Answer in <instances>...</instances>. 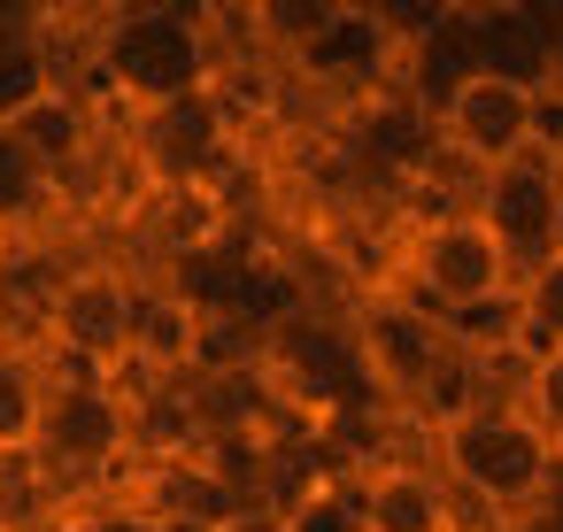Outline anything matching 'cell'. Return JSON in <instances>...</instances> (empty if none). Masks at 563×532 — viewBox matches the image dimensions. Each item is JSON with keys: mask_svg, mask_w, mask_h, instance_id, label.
Masks as SVG:
<instances>
[{"mask_svg": "<svg viewBox=\"0 0 563 532\" xmlns=\"http://www.w3.org/2000/svg\"><path fill=\"white\" fill-rule=\"evenodd\" d=\"M93 78L124 117H147L217 78V24L186 0H132L109 9L93 32Z\"/></svg>", "mask_w": 563, "mask_h": 532, "instance_id": "1", "label": "cell"}, {"mask_svg": "<svg viewBox=\"0 0 563 532\" xmlns=\"http://www.w3.org/2000/svg\"><path fill=\"white\" fill-rule=\"evenodd\" d=\"M432 455H440V478L455 501L486 509L494 524L517 517L525 501H540L555 478H563V447L517 409V401H478L463 417H448L432 432Z\"/></svg>", "mask_w": 563, "mask_h": 532, "instance_id": "2", "label": "cell"}, {"mask_svg": "<svg viewBox=\"0 0 563 532\" xmlns=\"http://www.w3.org/2000/svg\"><path fill=\"white\" fill-rule=\"evenodd\" d=\"M401 301H417L440 324H471V317H509L517 301V263L501 255V240L463 209H440L409 232L401 247Z\"/></svg>", "mask_w": 563, "mask_h": 532, "instance_id": "3", "label": "cell"}, {"mask_svg": "<svg viewBox=\"0 0 563 532\" xmlns=\"http://www.w3.org/2000/svg\"><path fill=\"white\" fill-rule=\"evenodd\" d=\"M263 378L278 401H301L317 417H363L378 409V378L363 363V332L324 317V309H301L286 332L263 340Z\"/></svg>", "mask_w": 563, "mask_h": 532, "instance_id": "4", "label": "cell"}, {"mask_svg": "<svg viewBox=\"0 0 563 532\" xmlns=\"http://www.w3.org/2000/svg\"><path fill=\"white\" fill-rule=\"evenodd\" d=\"M147 447L140 432V401H124L117 378L101 370H70L47 386V424H40V463L55 478H117L132 455Z\"/></svg>", "mask_w": 563, "mask_h": 532, "instance_id": "5", "label": "cell"}, {"mask_svg": "<svg viewBox=\"0 0 563 532\" xmlns=\"http://www.w3.org/2000/svg\"><path fill=\"white\" fill-rule=\"evenodd\" d=\"M132 155H140V170L155 186L209 193L224 178V163H232V93H224V78H209V86L132 117Z\"/></svg>", "mask_w": 563, "mask_h": 532, "instance_id": "6", "label": "cell"}, {"mask_svg": "<svg viewBox=\"0 0 563 532\" xmlns=\"http://www.w3.org/2000/svg\"><path fill=\"white\" fill-rule=\"evenodd\" d=\"M432 124H440V155L455 170H471V178H486V170H501L517 155H540V93L501 86V78L455 86L432 109Z\"/></svg>", "mask_w": 563, "mask_h": 532, "instance_id": "7", "label": "cell"}, {"mask_svg": "<svg viewBox=\"0 0 563 532\" xmlns=\"http://www.w3.org/2000/svg\"><path fill=\"white\" fill-rule=\"evenodd\" d=\"M471 217L501 240V255H509L517 278H525L532 263L555 255V224H563V163L517 155V163L471 178Z\"/></svg>", "mask_w": 563, "mask_h": 532, "instance_id": "8", "label": "cell"}, {"mask_svg": "<svg viewBox=\"0 0 563 532\" xmlns=\"http://www.w3.org/2000/svg\"><path fill=\"white\" fill-rule=\"evenodd\" d=\"M140 301L147 293L124 270H63L40 301V324L70 363H117L140 340Z\"/></svg>", "mask_w": 563, "mask_h": 532, "instance_id": "9", "label": "cell"}, {"mask_svg": "<svg viewBox=\"0 0 563 532\" xmlns=\"http://www.w3.org/2000/svg\"><path fill=\"white\" fill-rule=\"evenodd\" d=\"M347 155L363 178L378 186H417L440 170V124L432 109L409 93V86H371L355 101V124H347Z\"/></svg>", "mask_w": 563, "mask_h": 532, "instance_id": "10", "label": "cell"}, {"mask_svg": "<svg viewBox=\"0 0 563 532\" xmlns=\"http://www.w3.org/2000/svg\"><path fill=\"white\" fill-rule=\"evenodd\" d=\"M355 494H363V532H455V494L440 463L378 455L355 470Z\"/></svg>", "mask_w": 563, "mask_h": 532, "instance_id": "11", "label": "cell"}, {"mask_svg": "<svg viewBox=\"0 0 563 532\" xmlns=\"http://www.w3.org/2000/svg\"><path fill=\"white\" fill-rule=\"evenodd\" d=\"M9 132L55 170V186L70 193L86 170H93V155H101V117H93V101L78 93V86H47L32 109H16L9 117Z\"/></svg>", "mask_w": 563, "mask_h": 532, "instance_id": "12", "label": "cell"}, {"mask_svg": "<svg viewBox=\"0 0 563 532\" xmlns=\"http://www.w3.org/2000/svg\"><path fill=\"white\" fill-rule=\"evenodd\" d=\"M55 78V32H47V9H9L0 0V124L16 109H32Z\"/></svg>", "mask_w": 563, "mask_h": 532, "instance_id": "13", "label": "cell"}, {"mask_svg": "<svg viewBox=\"0 0 563 532\" xmlns=\"http://www.w3.org/2000/svg\"><path fill=\"white\" fill-rule=\"evenodd\" d=\"M47 386H55V378L32 363V347H24V340H0V463L40 447V424H47Z\"/></svg>", "mask_w": 563, "mask_h": 532, "instance_id": "14", "label": "cell"}, {"mask_svg": "<svg viewBox=\"0 0 563 532\" xmlns=\"http://www.w3.org/2000/svg\"><path fill=\"white\" fill-rule=\"evenodd\" d=\"M55 201H70L63 186H55V170L0 124V232H24V224H40Z\"/></svg>", "mask_w": 563, "mask_h": 532, "instance_id": "15", "label": "cell"}, {"mask_svg": "<svg viewBox=\"0 0 563 532\" xmlns=\"http://www.w3.org/2000/svg\"><path fill=\"white\" fill-rule=\"evenodd\" d=\"M340 9L347 0H263V9H247V24H255V47H278V55L309 63V47L340 24Z\"/></svg>", "mask_w": 563, "mask_h": 532, "instance_id": "16", "label": "cell"}, {"mask_svg": "<svg viewBox=\"0 0 563 532\" xmlns=\"http://www.w3.org/2000/svg\"><path fill=\"white\" fill-rule=\"evenodd\" d=\"M509 317H517V332H525L532 355H540V347H563V255H548V263H532V270L517 278Z\"/></svg>", "mask_w": 563, "mask_h": 532, "instance_id": "17", "label": "cell"}, {"mask_svg": "<svg viewBox=\"0 0 563 532\" xmlns=\"http://www.w3.org/2000/svg\"><path fill=\"white\" fill-rule=\"evenodd\" d=\"M517 409L563 447V347H540L532 363H525V386H517Z\"/></svg>", "mask_w": 563, "mask_h": 532, "instance_id": "18", "label": "cell"}, {"mask_svg": "<svg viewBox=\"0 0 563 532\" xmlns=\"http://www.w3.org/2000/svg\"><path fill=\"white\" fill-rule=\"evenodd\" d=\"M63 532H163V517H155L140 494H117V501L86 509V517H78V524H63Z\"/></svg>", "mask_w": 563, "mask_h": 532, "instance_id": "19", "label": "cell"}, {"mask_svg": "<svg viewBox=\"0 0 563 532\" xmlns=\"http://www.w3.org/2000/svg\"><path fill=\"white\" fill-rule=\"evenodd\" d=\"M501 532H563V478H555L540 501H525L517 517H501Z\"/></svg>", "mask_w": 563, "mask_h": 532, "instance_id": "20", "label": "cell"}, {"mask_svg": "<svg viewBox=\"0 0 563 532\" xmlns=\"http://www.w3.org/2000/svg\"><path fill=\"white\" fill-rule=\"evenodd\" d=\"M217 532H286V509H271V501H247L240 517H224Z\"/></svg>", "mask_w": 563, "mask_h": 532, "instance_id": "21", "label": "cell"}, {"mask_svg": "<svg viewBox=\"0 0 563 532\" xmlns=\"http://www.w3.org/2000/svg\"><path fill=\"white\" fill-rule=\"evenodd\" d=\"M163 532H201V524H163Z\"/></svg>", "mask_w": 563, "mask_h": 532, "instance_id": "22", "label": "cell"}, {"mask_svg": "<svg viewBox=\"0 0 563 532\" xmlns=\"http://www.w3.org/2000/svg\"><path fill=\"white\" fill-rule=\"evenodd\" d=\"M555 255H563V224H555Z\"/></svg>", "mask_w": 563, "mask_h": 532, "instance_id": "23", "label": "cell"}]
</instances>
